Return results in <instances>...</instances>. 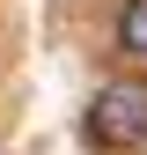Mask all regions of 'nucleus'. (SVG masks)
<instances>
[{
    "mask_svg": "<svg viewBox=\"0 0 147 155\" xmlns=\"http://www.w3.org/2000/svg\"><path fill=\"white\" fill-rule=\"evenodd\" d=\"M118 52H125V59H147V0H125V15H118Z\"/></svg>",
    "mask_w": 147,
    "mask_h": 155,
    "instance_id": "obj_2",
    "label": "nucleus"
},
{
    "mask_svg": "<svg viewBox=\"0 0 147 155\" xmlns=\"http://www.w3.org/2000/svg\"><path fill=\"white\" fill-rule=\"evenodd\" d=\"M88 148H103V155H133L147 148V81H103L96 89V104H88Z\"/></svg>",
    "mask_w": 147,
    "mask_h": 155,
    "instance_id": "obj_1",
    "label": "nucleus"
}]
</instances>
